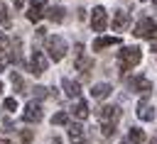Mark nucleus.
<instances>
[{
    "label": "nucleus",
    "mask_w": 157,
    "mask_h": 144,
    "mask_svg": "<svg viewBox=\"0 0 157 144\" xmlns=\"http://www.w3.org/2000/svg\"><path fill=\"white\" fill-rule=\"evenodd\" d=\"M42 117H44V112H42V105H39L37 100H29V103L25 105L22 120H25V122H39Z\"/></svg>",
    "instance_id": "obj_6"
},
{
    "label": "nucleus",
    "mask_w": 157,
    "mask_h": 144,
    "mask_svg": "<svg viewBox=\"0 0 157 144\" xmlns=\"http://www.w3.org/2000/svg\"><path fill=\"white\" fill-rule=\"evenodd\" d=\"M110 90H113V88H110V83H96V85L91 88V95H93L96 100H103V98H108V95H110Z\"/></svg>",
    "instance_id": "obj_13"
},
{
    "label": "nucleus",
    "mask_w": 157,
    "mask_h": 144,
    "mask_svg": "<svg viewBox=\"0 0 157 144\" xmlns=\"http://www.w3.org/2000/svg\"><path fill=\"white\" fill-rule=\"evenodd\" d=\"M10 78H12V85H15V88H17V90H20V93H22V90H25V85H22V78H20V76H17V73H12V76H10Z\"/></svg>",
    "instance_id": "obj_23"
},
{
    "label": "nucleus",
    "mask_w": 157,
    "mask_h": 144,
    "mask_svg": "<svg viewBox=\"0 0 157 144\" xmlns=\"http://www.w3.org/2000/svg\"><path fill=\"white\" fill-rule=\"evenodd\" d=\"M61 88H64V93H66L69 98H78V95H81V85H78L76 81H71V78H64V81H61Z\"/></svg>",
    "instance_id": "obj_12"
},
{
    "label": "nucleus",
    "mask_w": 157,
    "mask_h": 144,
    "mask_svg": "<svg viewBox=\"0 0 157 144\" xmlns=\"http://www.w3.org/2000/svg\"><path fill=\"white\" fill-rule=\"evenodd\" d=\"M66 41H64V37H59V34H54V37H49L47 39V51H49V59L52 61H61L64 56H66Z\"/></svg>",
    "instance_id": "obj_2"
},
{
    "label": "nucleus",
    "mask_w": 157,
    "mask_h": 144,
    "mask_svg": "<svg viewBox=\"0 0 157 144\" xmlns=\"http://www.w3.org/2000/svg\"><path fill=\"white\" fill-rule=\"evenodd\" d=\"M113 44H120V39L118 37H98V39H93V51H103Z\"/></svg>",
    "instance_id": "obj_11"
},
{
    "label": "nucleus",
    "mask_w": 157,
    "mask_h": 144,
    "mask_svg": "<svg viewBox=\"0 0 157 144\" xmlns=\"http://www.w3.org/2000/svg\"><path fill=\"white\" fill-rule=\"evenodd\" d=\"M128 142H130V144H142V142H145V132L137 129V127H132V129L128 132Z\"/></svg>",
    "instance_id": "obj_19"
},
{
    "label": "nucleus",
    "mask_w": 157,
    "mask_h": 144,
    "mask_svg": "<svg viewBox=\"0 0 157 144\" xmlns=\"http://www.w3.org/2000/svg\"><path fill=\"white\" fill-rule=\"evenodd\" d=\"M2 107H5L7 112H15V110H17V100H15V98H5V103H2Z\"/></svg>",
    "instance_id": "obj_21"
},
{
    "label": "nucleus",
    "mask_w": 157,
    "mask_h": 144,
    "mask_svg": "<svg viewBox=\"0 0 157 144\" xmlns=\"http://www.w3.org/2000/svg\"><path fill=\"white\" fill-rule=\"evenodd\" d=\"M142 61V51L137 49V46H123L120 51H118V63H120V71L125 73V71H130L132 66H137Z\"/></svg>",
    "instance_id": "obj_1"
},
{
    "label": "nucleus",
    "mask_w": 157,
    "mask_h": 144,
    "mask_svg": "<svg viewBox=\"0 0 157 144\" xmlns=\"http://www.w3.org/2000/svg\"><path fill=\"white\" fill-rule=\"evenodd\" d=\"M91 27H93V32H103L108 27V12H105L103 5L93 7V12H91Z\"/></svg>",
    "instance_id": "obj_5"
},
{
    "label": "nucleus",
    "mask_w": 157,
    "mask_h": 144,
    "mask_svg": "<svg viewBox=\"0 0 157 144\" xmlns=\"http://www.w3.org/2000/svg\"><path fill=\"white\" fill-rule=\"evenodd\" d=\"M5 49H7V37L0 32V51H5Z\"/></svg>",
    "instance_id": "obj_26"
},
{
    "label": "nucleus",
    "mask_w": 157,
    "mask_h": 144,
    "mask_svg": "<svg viewBox=\"0 0 157 144\" xmlns=\"http://www.w3.org/2000/svg\"><path fill=\"white\" fill-rule=\"evenodd\" d=\"M71 112H74L76 120H86V117H88V103H86V100H78V103L74 105Z\"/></svg>",
    "instance_id": "obj_16"
},
{
    "label": "nucleus",
    "mask_w": 157,
    "mask_h": 144,
    "mask_svg": "<svg viewBox=\"0 0 157 144\" xmlns=\"http://www.w3.org/2000/svg\"><path fill=\"white\" fill-rule=\"evenodd\" d=\"M128 24H130V15H128L125 10H118L115 17H113V29H115V32H123Z\"/></svg>",
    "instance_id": "obj_10"
},
{
    "label": "nucleus",
    "mask_w": 157,
    "mask_h": 144,
    "mask_svg": "<svg viewBox=\"0 0 157 144\" xmlns=\"http://www.w3.org/2000/svg\"><path fill=\"white\" fill-rule=\"evenodd\" d=\"M132 34L137 39H157V22L150 20V17H145V20H140L135 24V32Z\"/></svg>",
    "instance_id": "obj_3"
},
{
    "label": "nucleus",
    "mask_w": 157,
    "mask_h": 144,
    "mask_svg": "<svg viewBox=\"0 0 157 144\" xmlns=\"http://www.w3.org/2000/svg\"><path fill=\"white\" fill-rule=\"evenodd\" d=\"M47 66H49L47 56H44L39 49H34L32 56H29V73H32V76H42V73L47 71Z\"/></svg>",
    "instance_id": "obj_4"
},
{
    "label": "nucleus",
    "mask_w": 157,
    "mask_h": 144,
    "mask_svg": "<svg viewBox=\"0 0 157 144\" xmlns=\"http://www.w3.org/2000/svg\"><path fill=\"white\" fill-rule=\"evenodd\" d=\"M66 122H69V115L66 112H56L52 117V124H66Z\"/></svg>",
    "instance_id": "obj_20"
},
{
    "label": "nucleus",
    "mask_w": 157,
    "mask_h": 144,
    "mask_svg": "<svg viewBox=\"0 0 157 144\" xmlns=\"http://www.w3.org/2000/svg\"><path fill=\"white\" fill-rule=\"evenodd\" d=\"M137 117H140L142 122H152L157 115H155V107H152L147 100H140V105H137Z\"/></svg>",
    "instance_id": "obj_9"
},
{
    "label": "nucleus",
    "mask_w": 157,
    "mask_h": 144,
    "mask_svg": "<svg viewBox=\"0 0 157 144\" xmlns=\"http://www.w3.org/2000/svg\"><path fill=\"white\" fill-rule=\"evenodd\" d=\"M155 5H157V0H155Z\"/></svg>",
    "instance_id": "obj_33"
},
{
    "label": "nucleus",
    "mask_w": 157,
    "mask_h": 144,
    "mask_svg": "<svg viewBox=\"0 0 157 144\" xmlns=\"http://www.w3.org/2000/svg\"><path fill=\"white\" fill-rule=\"evenodd\" d=\"M52 22H64V7H59V5H54V7H47V12H44Z\"/></svg>",
    "instance_id": "obj_17"
},
{
    "label": "nucleus",
    "mask_w": 157,
    "mask_h": 144,
    "mask_svg": "<svg viewBox=\"0 0 157 144\" xmlns=\"http://www.w3.org/2000/svg\"><path fill=\"white\" fill-rule=\"evenodd\" d=\"M0 90H2V83H0Z\"/></svg>",
    "instance_id": "obj_32"
},
{
    "label": "nucleus",
    "mask_w": 157,
    "mask_h": 144,
    "mask_svg": "<svg viewBox=\"0 0 157 144\" xmlns=\"http://www.w3.org/2000/svg\"><path fill=\"white\" fill-rule=\"evenodd\" d=\"M152 144H157V139H152Z\"/></svg>",
    "instance_id": "obj_31"
},
{
    "label": "nucleus",
    "mask_w": 157,
    "mask_h": 144,
    "mask_svg": "<svg viewBox=\"0 0 157 144\" xmlns=\"http://www.w3.org/2000/svg\"><path fill=\"white\" fill-rule=\"evenodd\" d=\"M76 68L81 71V73H88V68H93V59H86V56H76Z\"/></svg>",
    "instance_id": "obj_18"
},
{
    "label": "nucleus",
    "mask_w": 157,
    "mask_h": 144,
    "mask_svg": "<svg viewBox=\"0 0 157 144\" xmlns=\"http://www.w3.org/2000/svg\"><path fill=\"white\" fill-rule=\"evenodd\" d=\"M98 115H101V122H108V124H115V122L120 120V110H118V105H103Z\"/></svg>",
    "instance_id": "obj_7"
},
{
    "label": "nucleus",
    "mask_w": 157,
    "mask_h": 144,
    "mask_svg": "<svg viewBox=\"0 0 157 144\" xmlns=\"http://www.w3.org/2000/svg\"><path fill=\"white\" fill-rule=\"evenodd\" d=\"M44 2L47 0H32L29 2V10H27V20L29 22H39L44 17Z\"/></svg>",
    "instance_id": "obj_8"
},
{
    "label": "nucleus",
    "mask_w": 157,
    "mask_h": 144,
    "mask_svg": "<svg viewBox=\"0 0 157 144\" xmlns=\"http://www.w3.org/2000/svg\"><path fill=\"white\" fill-rule=\"evenodd\" d=\"M25 5V0H15V7H22Z\"/></svg>",
    "instance_id": "obj_29"
},
{
    "label": "nucleus",
    "mask_w": 157,
    "mask_h": 144,
    "mask_svg": "<svg viewBox=\"0 0 157 144\" xmlns=\"http://www.w3.org/2000/svg\"><path fill=\"white\" fill-rule=\"evenodd\" d=\"M0 144H10V142H7V139H0Z\"/></svg>",
    "instance_id": "obj_30"
},
{
    "label": "nucleus",
    "mask_w": 157,
    "mask_h": 144,
    "mask_svg": "<svg viewBox=\"0 0 157 144\" xmlns=\"http://www.w3.org/2000/svg\"><path fill=\"white\" fill-rule=\"evenodd\" d=\"M66 134H69V139H71L74 144H81V142H83V127L76 124V122L69 124V132H66Z\"/></svg>",
    "instance_id": "obj_15"
},
{
    "label": "nucleus",
    "mask_w": 157,
    "mask_h": 144,
    "mask_svg": "<svg viewBox=\"0 0 157 144\" xmlns=\"http://www.w3.org/2000/svg\"><path fill=\"white\" fill-rule=\"evenodd\" d=\"M130 88H132V90H137V93H150L152 83H150L147 78H142V76H137V78H132V81H130Z\"/></svg>",
    "instance_id": "obj_14"
},
{
    "label": "nucleus",
    "mask_w": 157,
    "mask_h": 144,
    "mask_svg": "<svg viewBox=\"0 0 157 144\" xmlns=\"http://www.w3.org/2000/svg\"><path fill=\"white\" fill-rule=\"evenodd\" d=\"M7 61H10V59H0V71H2L5 66H7Z\"/></svg>",
    "instance_id": "obj_28"
},
{
    "label": "nucleus",
    "mask_w": 157,
    "mask_h": 144,
    "mask_svg": "<svg viewBox=\"0 0 157 144\" xmlns=\"http://www.w3.org/2000/svg\"><path fill=\"white\" fill-rule=\"evenodd\" d=\"M0 24L10 27V10L7 7H0Z\"/></svg>",
    "instance_id": "obj_22"
},
{
    "label": "nucleus",
    "mask_w": 157,
    "mask_h": 144,
    "mask_svg": "<svg viewBox=\"0 0 157 144\" xmlns=\"http://www.w3.org/2000/svg\"><path fill=\"white\" fill-rule=\"evenodd\" d=\"M20 139H22V142H32V132H29V129H22V132H20Z\"/></svg>",
    "instance_id": "obj_25"
},
{
    "label": "nucleus",
    "mask_w": 157,
    "mask_h": 144,
    "mask_svg": "<svg viewBox=\"0 0 157 144\" xmlns=\"http://www.w3.org/2000/svg\"><path fill=\"white\" fill-rule=\"evenodd\" d=\"M103 134H105V137H113V134H115V124L103 122Z\"/></svg>",
    "instance_id": "obj_24"
},
{
    "label": "nucleus",
    "mask_w": 157,
    "mask_h": 144,
    "mask_svg": "<svg viewBox=\"0 0 157 144\" xmlns=\"http://www.w3.org/2000/svg\"><path fill=\"white\" fill-rule=\"evenodd\" d=\"M34 93H37L39 98H44V95H47V88H44V85H37V88H34Z\"/></svg>",
    "instance_id": "obj_27"
}]
</instances>
